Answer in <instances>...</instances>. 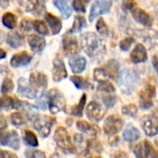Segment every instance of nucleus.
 <instances>
[{"label": "nucleus", "mask_w": 158, "mask_h": 158, "mask_svg": "<svg viewBox=\"0 0 158 158\" xmlns=\"http://www.w3.org/2000/svg\"><path fill=\"white\" fill-rule=\"evenodd\" d=\"M81 42L83 50L92 58H98L106 53V43L94 32H86L81 35Z\"/></svg>", "instance_id": "obj_1"}, {"label": "nucleus", "mask_w": 158, "mask_h": 158, "mask_svg": "<svg viewBox=\"0 0 158 158\" xmlns=\"http://www.w3.org/2000/svg\"><path fill=\"white\" fill-rule=\"evenodd\" d=\"M139 81V77L135 71L131 69H124L118 75V86L123 94H131Z\"/></svg>", "instance_id": "obj_2"}, {"label": "nucleus", "mask_w": 158, "mask_h": 158, "mask_svg": "<svg viewBox=\"0 0 158 158\" xmlns=\"http://www.w3.org/2000/svg\"><path fill=\"white\" fill-rule=\"evenodd\" d=\"M49 108L52 114H56L62 111L66 106V101L60 91L52 89L49 92Z\"/></svg>", "instance_id": "obj_3"}, {"label": "nucleus", "mask_w": 158, "mask_h": 158, "mask_svg": "<svg viewBox=\"0 0 158 158\" xmlns=\"http://www.w3.org/2000/svg\"><path fill=\"white\" fill-rule=\"evenodd\" d=\"M54 139L56 143V144L63 150L65 151H70L73 152L75 150V148L73 147L72 143H71V139L69 134L68 133V131H66V129L64 128H58L54 135Z\"/></svg>", "instance_id": "obj_4"}, {"label": "nucleus", "mask_w": 158, "mask_h": 158, "mask_svg": "<svg viewBox=\"0 0 158 158\" xmlns=\"http://www.w3.org/2000/svg\"><path fill=\"white\" fill-rule=\"evenodd\" d=\"M123 127V120L118 115H111L109 116L104 123V131L107 135H115Z\"/></svg>", "instance_id": "obj_5"}, {"label": "nucleus", "mask_w": 158, "mask_h": 158, "mask_svg": "<svg viewBox=\"0 0 158 158\" xmlns=\"http://www.w3.org/2000/svg\"><path fill=\"white\" fill-rule=\"evenodd\" d=\"M112 6V0H98L92 5L89 20L93 21L96 17L109 12Z\"/></svg>", "instance_id": "obj_6"}, {"label": "nucleus", "mask_w": 158, "mask_h": 158, "mask_svg": "<svg viewBox=\"0 0 158 158\" xmlns=\"http://www.w3.org/2000/svg\"><path fill=\"white\" fill-rule=\"evenodd\" d=\"M55 119L50 117H38L34 122V128L37 130L39 134L45 138L50 134L51 127L54 125Z\"/></svg>", "instance_id": "obj_7"}, {"label": "nucleus", "mask_w": 158, "mask_h": 158, "mask_svg": "<svg viewBox=\"0 0 158 158\" xmlns=\"http://www.w3.org/2000/svg\"><path fill=\"white\" fill-rule=\"evenodd\" d=\"M156 95V88L146 85L140 93V105L143 109H149L153 106V97Z\"/></svg>", "instance_id": "obj_8"}, {"label": "nucleus", "mask_w": 158, "mask_h": 158, "mask_svg": "<svg viewBox=\"0 0 158 158\" xmlns=\"http://www.w3.org/2000/svg\"><path fill=\"white\" fill-rule=\"evenodd\" d=\"M134 154L137 158H157L158 153L154 150L151 143L147 141L138 144L134 148Z\"/></svg>", "instance_id": "obj_9"}, {"label": "nucleus", "mask_w": 158, "mask_h": 158, "mask_svg": "<svg viewBox=\"0 0 158 158\" xmlns=\"http://www.w3.org/2000/svg\"><path fill=\"white\" fill-rule=\"evenodd\" d=\"M86 113H87V116L90 119L97 122L104 118V116L106 114V110L98 103L91 102L89 104V106H87Z\"/></svg>", "instance_id": "obj_10"}, {"label": "nucleus", "mask_w": 158, "mask_h": 158, "mask_svg": "<svg viewBox=\"0 0 158 158\" xmlns=\"http://www.w3.org/2000/svg\"><path fill=\"white\" fill-rule=\"evenodd\" d=\"M31 84L25 78H20L18 81V92L21 96L27 97L29 99H33L36 97V92L33 90Z\"/></svg>", "instance_id": "obj_11"}, {"label": "nucleus", "mask_w": 158, "mask_h": 158, "mask_svg": "<svg viewBox=\"0 0 158 158\" xmlns=\"http://www.w3.org/2000/svg\"><path fill=\"white\" fill-rule=\"evenodd\" d=\"M53 80L55 81H60L67 78V69L65 64L61 58H56L53 63Z\"/></svg>", "instance_id": "obj_12"}, {"label": "nucleus", "mask_w": 158, "mask_h": 158, "mask_svg": "<svg viewBox=\"0 0 158 158\" xmlns=\"http://www.w3.org/2000/svg\"><path fill=\"white\" fill-rule=\"evenodd\" d=\"M15 108L21 110L27 116V118L29 119H31V120L36 119L38 118L37 109L33 106H31V105H30V104H28L26 102H20V101L16 100Z\"/></svg>", "instance_id": "obj_13"}, {"label": "nucleus", "mask_w": 158, "mask_h": 158, "mask_svg": "<svg viewBox=\"0 0 158 158\" xmlns=\"http://www.w3.org/2000/svg\"><path fill=\"white\" fill-rule=\"evenodd\" d=\"M30 83L38 90H44L47 86V78L41 72H32L30 76Z\"/></svg>", "instance_id": "obj_14"}, {"label": "nucleus", "mask_w": 158, "mask_h": 158, "mask_svg": "<svg viewBox=\"0 0 158 158\" xmlns=\"http://www.w3.org/2000/svg\"><path fill=\"white\" fill-rule=\"evenodd\" d=\"M1 145H8L12 149L18 150L19 148V139L16 131H10L6 134H2Z\"/></svg>", "instance_id": "obj_15"}, {"label": "nucleus", "mask_w": 158, "mask_h": 158, "mask_svg": "<svg viewBox=\"0 0 158 158\" xmlns=\"http://www.w3.org/2000/svg\"><path fill=\"white\" fill-rule=\"evenodd\" d=\"M31 61V56L27 52H21L12 56L10 60V64L14 68H19V67L27 66L28 64H30Z\"/></svg>", "instance_id": "obj_16"}, {"label": "nucleus", "mask_w": 158, "mask_h": 158, "mask_svg": "<svg viewBox=\"0 0 158 158\" xmlns=\"http://www.w3.org/2000/svg\"><path fill=\"white\" fill-rule=\"evenodd\" d=\"M69 67L72 70L73 73H81L84 70L85 66H86V60L84 57L81 56H72L69 60Z\"/></svg>", "instance_id": "obj_17"}, {"label": "nucleus", "mask_w": 158, "mask_h": 158, "mask_svg": "<svg viewBox=\"0 0 158 158\" xmlns=\"http://www.w3.org/2000/svg\"><path fill=\"white\" fill-rule=\"evenodd\" d=\"M63 49L66 55H74L78 51L77 39L66 34L63 38Z\"/></svg>", "instance_id": "obj_18"}, {"label": "nucleus", "mask_w": 158, "mask_h": 158, "mask_svg": "<svg viewBox=\"0 0 158 158\" xmlns=\"http://www.w3.org/2000/svg\"><path fill=\"white\" fill-rule=\"evenodd\" d=\"M131 61L134 63H141L144 62L147 59V52L145 47L143 44H137L136 47L133 49L132 53L131 54Z\"/></svg>", "instance_id": "obj_19"}, {"label": "nucleus", "mask_w": 158, "mask_h": 158, "mask_svg": "<svg viewBox=\"0 0 158 158\" xmlns=\"http://www.w3.org/2000/svg\"><path fill=\"white\" fill-rule=\"evenodd\" d=\"M132 16L137 22L144 26H150L152 24V19L149 14H147L144 10L141 8H138V7L134 8L132 10Z\"/></svg>", "instance_id": "obj_20"}, {"label": "nucleus", "mask_w": 158, "mask_h": 158, "mask_svg": "<svg viewBox=\"0 0 158 158\" xmlns=\"http://www.w3.org/2000/svg\"><path fill=\"white\" fill-rule=\"evenodd\" d=\"M123 137L124 140L128 143H133L138 141L141 138V133L140 131L131 124L127 125L124 132H123Z\"/></svg>", "instance_id": "obj_21"}, {"label": "nucleus", "mask_w": 158, "mask_h": 158, "mask_svg": "<svg viewBox=\"0 0 158 158\" xmlns=\"http://www.w3.org/2000/svg\"><path fill=\"white\" fill-rule=\"evenodd\" d=\"M77 127L80 131H81L82 132L90 135V136H96L99 133V130L96 126L89 124L88 122L84 121V120H80L77 122Z\"/></svg>", "instance_id": "obj_22"}, {"label": "nucleus", "mask_w": 158, "mask_h": 158, "mask_svg": "<svg viewBox=\"0 0 158 158\" xmlns=\"http://www.w3.org/2000/svg\"><path fill=\"white\" fill-rule=\"evenodd\" d=\"M45 20L48 23L49 27L51 28L53 34H57L60 31V30L62 28V23L58 18H56V16H54L52 14L47 13L45 15Z\"/></svg>", "instance_id": "obj_23"}, {"label": "nucleus", "mask_w": 158, "mask_h": 158, "mask_svg": "<svg viewBox=\"0 0 158 158\" xmlns=\"http://www.w3.org/2000/svg\"><path fill=\"white\" fill-rule=\"evenodd\" d=\"M29 44L31 47V49L35 52H41L45 45V41L43 37H40L38 35H31L29 37Z\"/></svg>", "instance_id": "obj_24"}, {"label": "nucleus", "mask_w": 158, "mask_h": 158, "mask_svg": "<svg viewBox=\"0 0 158 158\" xmlns=\"http://www.w3.org/2000/svg\"><path fill=\"white\" fill-rule=\"evenodd\" d=\"M54 5L60 10L64 19H69L71 15L72 9L66 0H54Z\"/></svg>", "instance_id": "obj_25"}, {"label": "nucleus", "mask_w": 158, "mask_h": 158, "mask_svg": "<svg viewBox=\"0 0 158 158\" xmlns=\"http://www.w3.org/2000/svg\"><path fill=\"white\" fill-rule=\"evenodd\" d=\"M6 42L12 48H18L23 44V38L18 32H10L7 34Z\"/></svg>", "instance_id": "obj_26"}, {"label": "nucleus", "mask_w": 158, "mask_h": 158, "mask_svg": "<svg viewBox=\"0 0 158 158\" xmlns=\"http://www.w3.org/2000/svg\"><path fill=\"white\" fill-rule=\"evenodd\" d=\"M143 128L147 136L154 137L157 134V126L155 124V122L152 119H145L143 123Z\"/></svg>", "instance_id": "obj_27"}, {"label": "nucleus", "mask_w": 158, "mask_h": 158, "mask_svg": "<svg viewBox=\"0 0 158 158\" xmlns=\"http://www.w3.org/2000/svg\"><path fill=\"white\" fill-rule=\"evenodd\" d=\"M85 103H86V95L83 94L79 102V104L75 106H72L68 112L72 115V116H75V117H81L82 116V111H83V107L85 106Z\"/></svg>", "instance_id": "obj_28"}, {"label": "nucleus", "mask_w": 158, "mask_h": 158, "mask_svg": "<svg viewBox=\"0 0 158 158\" xmlns=\"http://www.w3.org/2000/svg\"><path fill=\"white\" fill-rule=\"evenodd\" d=\"M71 81L74 83V85L78 88V89H81V90H87L92 88V84L85 79L81 78V77H78V76H72L70 78Z\"/></svg>", "instance_id": "obj_29"}, {"label": "nucleus", "mask_w": 158, "mask_h": 158, "mask_svg": "<svg viewBox=\"0 0 158 158\" xmlns=\"http://www.w3.org/2000/svg\"><path fill=\"white\" fill-rule=\"evenodd\" d=\"M118 68H119V64L116 60H111V61H109L106 65L105 70L107 73L108 77L115 78L118 75Z\"/></svg>", "instance_id": "obj_30"}, {"label": "nucleus", "mask_w": 158, "mask_h": 158, "mask_svg": "<svg viewBox=\"0 0 158 158\" xmlns=\"http://www.w3.org/2000/svg\"><path fill=\"white\" fill-rule=\"evenodd\" d=\"M16 21H17V19H16L15 15L10 12L4 14V16L2 18L3 24L8 29H14L16 26Z\"/></svg>", "instance_id": "obj_31"}, {"label": "nucleus", "mask_w": 158, "mask_h": 158, "mask_svg": "<svg viewBox=\"0 0 158 158\" xmlns=\"http://www.w3.org/2000/svg\"><path fill=\"white\" fill-rule=\"evenodd\" d=\"M24 141L26 142V143L28 145H31V146H33V147L38 145L37 137L31 131H25V133H24Z\"/></svg>", "instance_id": "obj_32"}, {"label": "nucleus", "mask_w": 158, "mask_h": 158, "mask_svg": "<svg viewBox=\"0 0 158 158\" xmlns=\"http://www.w3.org/2000/svg\"><path fill=\"white\" fill-rule=\"evenodd\" d=\"M86 25L85 23V19L81 17V16H77L74 19V23H73V27L72 29L70 30L69 32H78L80 31L84 26Z\"/></svg>", "instance_id": "obj_33"}, {"label": "nucleus", "mask_w": 158, "mask_h": 158, "mask_svg": "<svg viewBox=\"0 0 158 158\" xmlns=\"http://www.w3.org/2000/svg\"><path fill=\"white\" fill-rule=\"evenodd\" d=\"M16 100H13L11 97L8 96H3L1 98V107L5 110H10L12 108H15Z\"/></svg>", "instance_id": "obj_34"}, {"label": "nucleus", "mask_w": 158, "mask_h": 158, "mask_svg": "<svg viewBox=\"0 0 158 158\" xmlns=\"http://www.w3.org/2000/svg\"><path fill=\"white\" fill-rule=\"evenodd\" d=\"M36 104L42 110H45L47 108V106L49 105V94L46 93H43L37 99Z\"/></svg>", "instance_id": "obj_35"}, {"label": "nucleus", "mask_w": 158, "mask_h": 158, "mask_svg": "<svg viewBox=\"0 0 158 158\" xmlns=\"http://www.w3.org/2000/svg\"><path fill=\"white\" fill-rule=\"evenodd\" d=\"M98 90L102 91V92H105V93H114L115 92V87L110 81H104L99 82Z\"/></svg>", "instance_id": "obj_36"}, {"label": "nucleus", "mask_w": 158, "mask_h": 158, "mask_svg": "<svg viewBox=\"0 0 158 158\" xmlns=\"http://www.w3.org/2000/svg\"><path fill=\"white\" fill-rule=\"evenodd\" d=\"M96 29H97V31L102 36H107L108 35V29H107V26L105 23V20L103 19H98V21L96 23Z\"/></svg>", "instance_id": "obj_37"}, {"label": "nucleus", "mask_w": 158, "mask_h": 158, "mask_svg": "<svg viewBox=\"0 0 158 158\" xmlns=\"http://www.w3.org/2000/svg\"><path fill=\"white\" fill-rule=\"evenodd\" d=\"M94 78L95 81L101 82V81H107V78H108V75L107 73L106 72L105 69H94Z\"/></svg>", "instance_id": "obj_38"}, {"label": "nucleus", "mask_w": 158, "mask_h": 158, "mask_svg": "<svg viewBox=\"0 0 158 158\" xmlns=\"http://www.w3.org/2000/svg\"><path fill=\"white\" fill-rule=\"evenodd\" d=\"M33 27H34L35 31L37 32H39L40 34H44V35L48 34V30H47L45 24L43 21H41V20H35L34 23H33Z\"/></svg>", "instance_id": "obj_39"}, {"label": "nucleus", "mask_w": 158, "mask_h": 158, "mask_svg": "<svg viewBox=\"0 0 158 158\" xmlns=\"http://www.w3.org/2000/svg\"><path fill=\"white\" fill-rule=\"evenodd\" d=\"M13 86H14V85H13V82H12V81H11L10 79H8V78L5 79L4 81H3V83H2L1 93H2L3 94L10 93V92L13 90Z\"/></svg>", "instance_id": "obj_40"}, {"label": "nucleus", "mask_w": 158, "mask_h": 158, "mask_svg": "<svg viewBox=\"0 0 158 158\" xmlns=\"http://www.w3.org/2000/svg\"><path fill=\"white\" fill-rule=\"evenodd\" d=\"M137 107L134 105H128L122 107V113L130 117H135L137 114Z\"/></svg>", "instance_id": "obj_41"}, {"label": "nucleus", "mask_w": 158, "mask_h": 158, "mask_svg": "<svg viewBox=\"0 0 158 158\" xmlns=\"http://www.w3.org/2000/svg\"><path fill=\"white\" fill-rule=\"evenodd\" d=\"M86 1L85 0H74L73 7L78 12H85L86 10Z\"/></svg>", "instance_id": "obj_42"}, {"label": "nucleus", "mask_w": 158, "mask_h": 158, "mask_svg": "<svg viewBox=\"0 0 158 158\" xmlns=\"http://www.w3.org/2000/svg\"><path fill=\"white\" fill-rule=\"evenodd\" d=\"M19 4L26 11H31L35 8L34 0H19Z\"/></svg>", "instance_id": "obj_43"}, {"label": "nucleus", "mask_w": 158, "mask_h": 158, "mask_svg": "<svg viewBox=\"0 0 158 158\" xmlns=\"http://www.w3.org/2000/svg\"><path fill=\"white\" fill-rule=\"evenodd\" d=\"M133 42H134V39L132 37H127L119 43V46L123 51H128Z\"/></svg>", "instance_id": "obj_44"}, {"label": "nucleus", "mask_w": 158, "mask_h": 158, "mask_svg": "<svg viewBox=\"0 0 158 158\" xmlns=\"http://www.w3.org/2000/svg\"><path fill=\"white\" fill-rule=\"evenodd\" d=\"M11 121L15 126H20L24 123V118L19 113H14L11 115Z\"/></svg>", "instance_id": "obj_45"}, {"label": "nucleus", "mask_w": 158, "mask_h": 158, "mask_svg": "<svg viewBox=\"0 0 158 158\" xmlns=\"http://www.w3.org/2000/svg\"><path fill=\"white\" fill-rule=\"evenodd\" d=\"M103 102L106 107H113L115 106V104L117 103V98H116V96H111V95L105 96L103 98Z\"/></svg>", "instance_id": "obj_46"}, {"label": "nucleus", "mask_w": 158, "mask_h": 158, "mask_svg": "<svg viewBox=\"0 0 158 158\" xmlns=\"http://www.w3.org/2000/svg\"><path fill=\"white\" fill-rule=\"evenodd\" d=\"M20 30L24 32H30L32 30V24L29 19H23L20 23Z\"/></svg>", "instance_id": "obj_47"}, {"label": "nucleus", "mask_w": 158, "mask_h": 158, "mask_svg": "<svg viewBox=\"0 0 158 158\" xmlns=\"http://www.w3.org/2000/svg\"><path fill=\"white\" fill-rule=\"evenodd\" d=\"M135 1L134 0H123L122 6L125 9H132L134 7Z\"/></svg>", "instance_id": "obj_48"}, {"label": "nucleus", "mask_w": 158, "mask_h": 158, "mask_svg": "<svg viewBox=\"0 0 158 158\" xmlns=\"http://www.w3.org/2000/svg\"><path fill=\"white\" fill-rule=\"evenodd\" d=\"M1 155H2V158H18L15 154L7 151H1Z\"/></svg>", "instance_id": "obj_49"}, {"label": "nucleus", "mask_w": 158, "mask_h": 158, "mask_svg": "<svg viewBox=\"0 0 158 158\" xmlns=\"http://www.w3.org/2000/svg\"><path fill=\"white\" fill-rule=\"evenodd\" d=\"M30 158H45V156L40 151H35L32 153V155L31 156Z\"/></svg>", "instance_id": "obj_50"}, {"label": "nucleus", "mask_w": 158, "mask_h": 158, "mask_svg": "<svg viewBox=\"0 0 158 158\" xmlns=\"http://www.w3.org/2000/svg\"><path fill=\"white\" fill-rule=\"evenodd\" d=\"M0 123H1V126H0V128H1V130L3 131V130L6 128V119L4 118V117H3V116H1V118H0Z\"/></svg>", "instance_id": "obj_51"}, {"label": "nucleus", "mask_w": 158, "mask_h": 158, "mask_svg": "<svg viewBox=\"0 0 158 158\" xmlns=\"http://www.w3.org/2000/svg\"><path fill=\"white\" fill-rule=\"evenodd\" d=\"M153 64H154V67H155L156 72L158 73V56H154V58H153Z\"/></svg>", "instance_id": "obj_52"}, {"label": "nucleus", "mask_w": 158, "mask_h": 158, "mask_svg": "<svg viewBox=\"0 0 158 158\" xmlns=\"http://www.w3.org/2000/svg\"><path fill=\"white\" fill-rule=\"evenodd\" d=\"M0 52H1V57H0V58H1V59H3V58L6 56V53H5V51H4L3 49H1V51H0Z\"/></svg>", "instance_id": "obj_53"}, {"label": "nucleus", "mask_w": 158, "mask_h": 158, "mask_svg": "<svg viewBox=\"0 0 158 158\" xmlns=\"http://www.w3.org/2000/svg\"><path fill=\"white\" fill-rule=\"evenodd\" d=\"M90 158H101V157H90Z\"/></svg>", "instance_id": "obj_54"}, {"label": "nucleus", "mask_w": 158, "mask_h": 158, "mask_svg": "<svg viewBox=\"0 0 158 158\" xmlns=\"http://www.w3.org/2000/svg\"><path fill=\"white\" fill-rule=\"evenodd\" d=\"M85 1H86V2H88V1H90V0H85Z\"/></svg>", "instance_id": "obj_55"}]
</instances>
